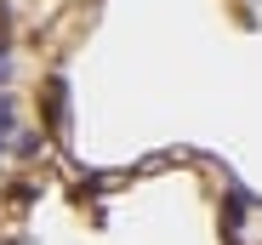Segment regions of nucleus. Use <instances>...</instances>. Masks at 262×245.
I'll return each instance as SVG.
<instances>
[{"mask_svg": "<svg viewBox=\"0 0 262 245\" xmlns=\"http://www.w3.org/2000/svg\"><path fill=\"white\" fill-rule=\"evenodd\" d=\"M40 103H46V126H52V131H63V126H69V80H63V74H52L46 86H40Z\"/></svg>", "mask_w": 262, "mask_h": 245, "instance_id": "1", "label": "nucleus"}, {"mask_svg": "<svg viewBox=\"0 0 262 245\" xmlns=\"http://www.w3.org/2000/svg\"><path fill=\"white\" fill-rule=\"evenodd\" d=\"M12 131H17V108H12V97H6V92H0V143H6Z\"/></svg>", "mask_w": 262, "mask_h": 245, "instance_id": "2", "label": "nucleus"}, {"mask_svg": "<svg viewBox=\"0 0 262 245\" xmlns=\"http://www.w3.org/2000/svg\"><path fill=\"white\" fill-rule=\"evenodd\" d=\"M12 148H17V154H23V160H34V154H40V131H23V137H17V143H12Z\"/></svg>", "mask_w": 262, "mask_h": 245, "instance_id": "3", "label": "nucleus"}, {"mask_svg": "<svg viewBox=\"0 0 262 245\" xmlns=\"http://www.w3.org/2000/svg\"><path fill=\"white\" fill-rule=\"evenodd\" d=\"M6 245H34V239H6Z\"/></svg>", "mask_w": 262, "mask_h": 245, "instance_id": "4", "label": "nucleus"}]
</instances>
